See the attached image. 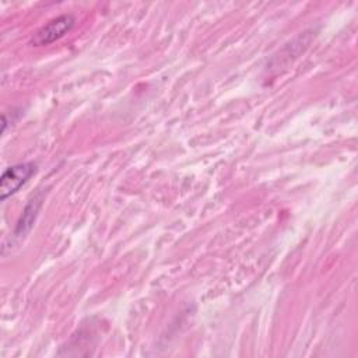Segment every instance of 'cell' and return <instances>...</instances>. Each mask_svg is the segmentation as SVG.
<instances>
[{
  "label": "cell",
  "mask_w": 358,
  "mask_h": 358,
  "mask_svg": "<svg viewBox=\"0 0 358 358\" xmlns=\"http://www.w3.org/2000/svg\"><path fill=\"white\" fill-rule=\"evenodd\" d=\"M36 172V164L34 162H20L8 166L0 178V199L4 201L14 193L20 190L22 185Z\"/></svg>",
  "instance_id": "cell-1"
},
{
  "label": "cell",
  "mask_w": 358,
  "mask_h": 358,
  "mask_svg": "<svg viewBox=\"0 0 358 358\" xmlns=\"http://www.w3.org/2000/svg\"><path fill=\"white\" fill-rule=\"evenodd\" d=\"M76 24V18L71 14H62L49 20L43 27H41L32 36L31 43L34 46H46L57 39L63 38Z\"/></svg>",
  "instance_id": "cell-2"
},
{
  "label": "cell",
  "mask_w": 358,
  "mask_h": 358,
  "mask_svg": "<svg viewBox=\"0 0 358 358\" xmlns=\"http://www.w3.org/2000/svg\"><path fill=\"white\" fill-rule=\"evenodd\" d=\"M38 208H39V201L36 199L32 200L27 206V208L24 210V213L21 215V220L18 221V225H17V229H15V235H22L24 232H27L31 228V225H32V222H34V220L36 217Z\"/></svg>",
  "instance_id": "cell-3"
}]
</instances>
